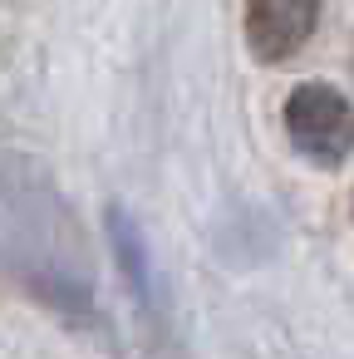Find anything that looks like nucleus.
I'll return each mask as SVG.
<instances>
[{
    "mask_svg": "<svg viewBox=\"0 0 354 359\" xmlns=\"http://www.w3.org/2000/svg\"><path fill=\"white\" fill-rule=\"evenodd\" d=\"M285 133L295 143L300 158H310L315 168H344L354 153V104L325 84V79H305L290 89L285 99Z\"/></svg>",
    "mask_w": 354,
    "mask_h": 359,
    "instance_id": "f257e3e1",
    "label": "nucleus"
},
{
    "mask_svg": "<svg viewBox=\"0 0 354 359\" xmlns=\"http://www.w3.org/2000/svg\"><path fill=\"white\" fill-rule=\"evenodd\" d=\"M315 25H320V0H246V15H241L246 45L261 65L295 60L310 45Z\"/></svg>",
    "mask_w": 354,
    "mask_h": 359,
    "instance_id": "f03ea898",
    "label": "nucleus"
},
{
    "mask_svg": "<svg viewBox=\"0 0 354 359\" xmlns=\"http://www.w3.org/2000/svg\"><path fill=\"white\" fill-rule=\"evenodd\" d=\"M109 236H114L118 266H123L128 280H133V295H138V300H158L153 276H148V246H143V236H138V226H133V217H128L123 207H109Z\"/></svg>",
    "mask_w": 354,
    "mask_h": 359,
    "instance_id": "7ed1b4c3",
    "label": "nucleus"
}]
</instances>
